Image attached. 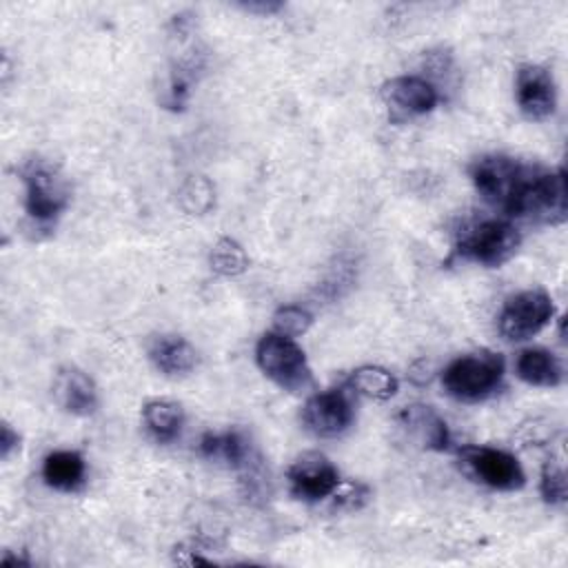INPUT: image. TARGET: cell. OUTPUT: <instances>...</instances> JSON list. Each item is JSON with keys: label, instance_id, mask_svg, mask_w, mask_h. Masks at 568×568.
Returning a JSON list of instances; mask_svg holds the SVG:
<instances>
[{"label": "cell", "instance_id": "6da1fadb", "mask_svg": "<svg viewBox=\"0 0 568 568\" xmlns=\"http://www.w3.org/2000/svg\"><path fill=\"white\" fill-rule=\"evenodd\" d=\"M506 213L537 224H561L568 215L564 169L539 171L530 166Z\"/></svg>", "mask_w": 568, "mask_h": 568}, {"label": "cell", "instance_id": "7a4b0ae2", "mask_svg": "<svg viewBox=\"0 0 568 568\" xmlns=\"http://www.w3.org/2000/svg\"><path fill=\"white\" fill-rule=\"evenodd\" d=\"M24 184V211L38 226H49L69 204V184L60 169L44 158H31L20 166Z\"/></svg>", "mask_w": 568, "mask_h": 568}, {"label": "cell", "instance_id": "3957f363", "mask_svg": "<svg viewBox=\"0 0 568 568\" xmlns=\"http://www.w3.org/2000/svg\"><path fill=\"white\" fill-rule=\"evenodd\" d=\"M504 377V359L497 353L479 351L453 359L444 373V390L459 402H479L497 390Z\"/></svg>", "mask_w": 568, "mask_h": 568}, {"label": "cell", "instance_id": "277c9868", "mask_svg": "<svg viewBox=\"0 0 568 568\" xmlns=\"http://www.w3.org/2000/svg\"><path fill=\"white\" fill-rule=\"evenodd\" d=\"M255 359L262 373L288 393H302L313 384L306 355L293 337L275 331L262 335L255 346Z\"/></svg>", "mask_w": 568, "mask_h": 568}, {"label": "cell", "instance_id": "5b68a950", "mask_svg": "<svg viewBox=\"0 0 568 568\" xmlns=\"http://www.w3.org/2000/svg\"><path fill=\"white\" fill-rule=\"evenodd\" d=\"M521 244L519 231L506 220H481L464 229L455 244V255L481 266H501Z\"/></svg>", "mask_w": 568, "mask_h": 568}, {"label": "cell", "instance_id": "8992f818", "mask_svg": "<svg viewBox=\"0 0 568 568\" xmlns=\"http://www.w3.org/2000/svg\"><path fill=\"white\" fill-rule=\"evenodd\" d=\"M528 171H530V166L521 164L519 160H515L510 155L490 153V155H481L479 160L473 162L470 180H473L477 193L484 197V202H488L495 209L506 211L510 206L519 184L528 175Z\"/></svg>", "mask_w": 568, "mask_h": 568}, {"label": "cell", "instance_id": "52a82bcc", "mask_svg": "<svg viewBox=\"0 0 568 568\" xmlns=\"http://www.w3.org/2000/svg\"><path fill=\"white\" fill-rule=\"evenodd\" d=\"M552 313V297L546 291H521L506 300L499 313V333L510 342H524L537 335L550 322Z\"/></svg>", "mask_w": 568, "mask_h": 568}, {"label": "cell", "instance_id": "ba28073f", "mask_svg": "<svg viewBox=\"0 0 568 568\" xmlns=\"http://www.w3.org/2000/svg\"><path fill=\"white\" fill-rule=\"evenodd\" d=\"M459 459L473 479L495 490H519L526 481L524 468L515 455L493 446H464Z\"/></svg>", "mask_w": 568, "mask_h": 568}, {"label": "cell", "instance_id": "9c48e42d", "mask_svg": "<svg viewBox=\"0 0 568 568\" xmlns=\"http://www.w3.org/2000/svg\"><path fill=\"white\" fill-rule=\"evenodd\" d=\"M286 479L293 497L311 504L331 497L339 488L337 468L326 455L317 450L297 455L286 470Z\"/></svg>", "mask_w": 568, "mask_h": 568}, {"label": "cell", "instance_id": "30bf717a", "mask_svg": "<svg viewBox=\"0 0 568 568\" xmlns=\"http://www.w3.org/2000/svg\"><path fill=\"white\" fill-rule=\"evenodd\" d=\"M382 100L390 118L402 122L430 113L439 102V93L435 84L422 75H397L382 84Z\"/></svg>", "mask_w": 568, "mask_h": 568}, {"label": "cell", "instance_id": "8fae6325", "mask_svg": "<svg viewBox=\"0 0 568 568\" xmlns=\"http://www.w3.org/2000/svg\"><path fill=\"white\" fill-rule=\"evenodd\" d=\"M302 419L306 428L317 437H337L353 424V406L344 390L331 388L315 393L306 399L302 408Z\"/></svg>", "mask_w": 568, "mask_h": 568}, {"label": "cell", "instance_id": "7c38bea8", "mask_svg": "<svg viewBox=\"0 0 568 568\" xmlns=\"http://www.w3.org/2000/svg\"><path fill=\"white\" fill-rule=\"evenodd\" d=\"M517 106L528 120H546L555 113L557 91L552 73L541 64H521L515 78Z\"/></svg>", "mask_w": 568, "mask_h": 568}, {"label": "cell", "instance_id": "4fadbf2b", "mask_svg": "<svg viewBox=\"0 0 568 568\" xmlns=\"http://www.w3.org/2000/svg\"><path fill=\"white\" fill-rule=\"evenodd\" d=\"M53 395L67 413L78 417L93 415L98 408V388L93 379L75 366H64L58 371L53 379Z\"/></svg>", "mask_w": 568, "mask_h": 568}, {"label": "cell", "instance_id": "5bb4252c", "mask_svg": "<svg viewBox=\"0 0 568 568\" xmlns=\"http://www.w3.org/2000/svg\"><path fill=\"white\" fill-rule=\"evenodd\" d=\"M397 422L422 448L446 450L450 444V433L446 422L426 404L406 406L399 413Z\"/></svg>", "mask_w": 568, "mask_h": 568}, {"label": "cell", "instance_id": "9a60e30c", "mask_svg": "<svg viewBox=\"0 0 568 568\" xmlns=\"http://www.w3.org/2000/svg\"><path fill=\"white\" fill-rule=\"evenodd\" d=\"M149 357L164 375H186L197 364L195 348L180 335H160L149 346Z\"/></svg>", "mask_w": 568, "mask_h": 568}, {"label": "cell", "instance_id": "2e32d148", "mask_svg": "<svg viewBox=\"0 0 568 568\" xmlns=\"http://www.w3.org/2000/svg\"><path fill=\"white\" fill-rule=\"evenodd\" d=\"M515 373L530 386L552 388L564 379V368L557 355L546 348H524L515 359Z\"/></svg>", "mask_w": 568, "mask_h": 568}, {"label": "cell", "instance_id": "e0dca14e", "mask_svg": "<svg viewBox=\"0 0 568 568\" xmlns=\"http://www.w3.org/2000/svg\"><path fill=\"white\" fill-rule=\"evenodd\" d=\"M84 473H87L84 459L75 450H53L42 462L44 484L62 493L78 490L84 481Z\"/></svg>", "mask_w": 568, "mask_h": 568}, {"label": "cell", "instance_id": "ac0fdd59", "mask_svg": "<svg viewBox=\"0 0 568 568\" xmlns=\"http://www.w3.org/2000/svg\"><path fill=\"white\" fill-rule=\"evenodd\" d=\"M200 453L206 459L222 462L231 468H246L253 464V453L251 444L237 433V430H226V433H206L200 442Z\"/></svg>", "mask_w": 568, "mask_h": 568}, {"label": "cell", "instance_id": "d6986e66", "mask_svg": "<svg viewBox=\"0 0 568 568\" xmlns=\"http://www.w3.org/2000/svg\"><path fill=\"white\" fill-rule=\"evenodd\" d=\"M142 419L155 439L169 442L180 433L184 410L173 399H151L142 408Z\"/></svg>", "mask_w": 568, "mask_h": 568}, {"label": "cell", "instance_id": "ffe728a7", "mask_svg": "<svg viewBox=\"0 0 568 568\" xmlns=\"http://www.w3.org/2000/svg\"><path fill=\"white\" fill-rule=\"evenodd\" d=\"M351 388L371 399H390L397 393V379L382 366H359L351 373Z\"/></svg>", "mask_w": 568, "mask_h": 568}, {"label": "cell", "instance_id": "44dd1931", "mask_svg": "<svg viewBox=\"0 0 568 568\" xmlns=\"http://www.w3.org/2000/svg\"><path fill=\"white\" fill-rule=\"evenodd\" d=\"M211 268L220 275H240L248 268V257L244 253V248L231 240V237H222L215 242L213 251H211Z\"/></svg>", "mask_w": 568, "mask_h": 568}, {"label": "cell", "instance_id": "7402d4cb", "mask_svg": "<svg viewBox=\"0 0 568 568\" xmlns=\"http://www.w3.org/2000/svg\"><path fill=\"white\" fill-rule=\"evenodd\" d=\"M311 324H313V315L306 308L295 306V304L280 306L273 313V331L280 335H286V337H297V335L306 333Z\"/></svg>", "mask_w": 568, "mask_h": 568}, {"label": "cell", "instance_id": "603a6c76", "mask_svg": "<svg viewBox=\"0 0 568 568\" xmlns=\"http://www.w3.org/2000/svg\"><path fill=\"white\" fill-rule=\"evenodd\" d=\"M539 493L546 504L550 506H561L566 501L568 488H566V473L561 464L548 459L541 468V479H539Z\"/></svg>", "mask_w": 568, "mask_h": 568}, {"label": "cell", "instance_id": "cb8c5ba5", "mask_svg": "<svg viewBox=\"0 0 568 568\" xmlns=\"http://www.w3.org/2000/svg\"><path fill=\"white\" fill-rule=\"evenodd\" d=\"M20 446V435L11 428V424L2 422L0 426V455L2 459H9V455Z\"/></svg>", "mask_w": 568, "mask_h": 568}, {"label": "cell", "instance_id": "d4e9b609", "mask_svg": "<svg viewBox=\"0 0 568 568\" xmlns=\"http://www.w3.org/2000/svg\"><path fill=\"white\" fill-rule=\"evenodd\" d=\"M282 4L280 2H248V4H242V9L246 11H257V13H273L277 11Z\"/></svg>", "mask_w": 568, "mask_h": 568}]
</instances>
